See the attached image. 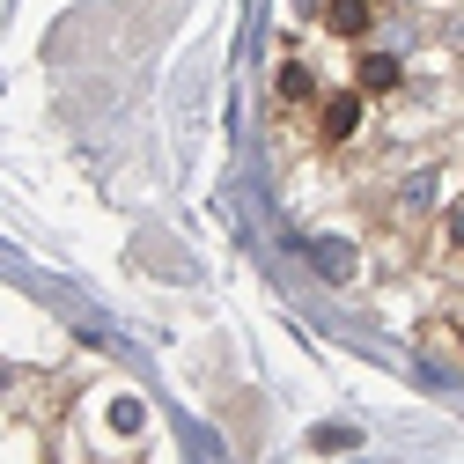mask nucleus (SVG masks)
<instances>
[{
    "mask_svg": "<svg viewBox=\"0 0 464 464\" xmlns=\"http://www.w3.org/2000/svg\"><path fill=\"white\" fill-rule=\"evenodd\" d=\"M317 126H324V140H354V126H362V96H324Z\"/></svg>",
    "mask_w": 464,
    "mask_h": 464,
    "instance_id": "f257e3e1",
    "label": "nucleus"
},
{
    "mask_svg": "<svg viewBox=\"0 0 464 464\" xmlns=\"http://www.w3.org/2000/svg\"><path fill=\"white\" fill-rule=\"evenodd\" d=\"M369 23H376L369 0H332V8H324V30H332V37H362Z\"/></svg>",
    "mask_w": 464,
    "mask_h": 464,
    "instance_id": "f03ea898",
    "label": "nucleus"
},
{
    "mask_svg": "<svg viewBox=\"0 0 464 464\" xmlns=\"http://www.w3.org/2000/svg\"><path fill=\"white\" fill-rule=\"evenodd\" d=\"M354 82H362V96H391V89H398V60H383V52H369V60L354 67Z\"/></svg>",
    "mask_w": 464,
    "mask_h": 464,
    "instance_id": "7ed1b4c3",
    "label": "nucleus"
},
{
    "mask_svg": "<svg viewBox=\"0 0 464 464\" xmlns=\"http://www.w3.org/2000/svg\"><path fill=\"white\" fill-rule=\"evenodd\" d=\"M317 266H324L332 280H346V273H354V251H346V244H317Z\"/></svg>",
    "mask_w": 464,
    "mask_h": 464,
    "instance_id": "20e7f679",
    "label": "nucleus"
},
{
    "mask_svg": "<svg viewBox=\"0 0 464 464\" xmlns=\"http://www.w3.org/2000/svg\"><path fill=\"white\" fill-rule=\"evenodd\" d=\"M280 96L303 103V96H310V67H280Z\"/></svg>",
    "mask_w": 464,
    "mask_h": 464,
    "instance_id": "39448f33",
    "label": "nucleus"
},
{
    "mask_svg": "<svg viewBox=\"0 0 464 464\" xmlns=\"http://www.w3.org/2000/svg\"><path fill=\"white\" fill-rule=\"evenodd\" d=\"M450 244H457V251H464V207H457V214H450Z\"/></svg>",
    "mask_w": 464,
    "mask_h": 464,
    "instance_id": "423d86ee",
    "label": "nucleus"
}]
</instances>
